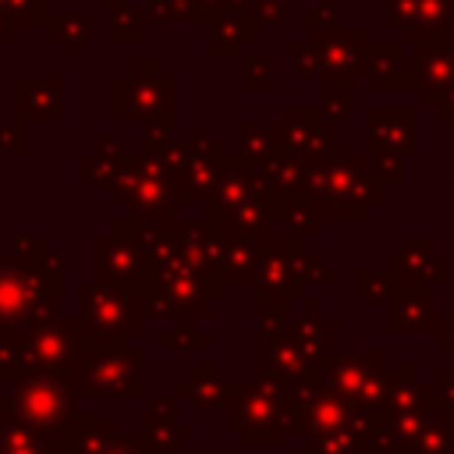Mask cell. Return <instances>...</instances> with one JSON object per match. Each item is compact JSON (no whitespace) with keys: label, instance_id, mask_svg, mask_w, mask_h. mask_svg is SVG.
Masks as SVG:
<instances>
[{"label":"cell","instance_id":"cell-1","mask_svg":"<svg viewBox=\"0 0 454 454\" xmlns=\"http://www.w3.org/2000/svg\"><path fill=\"white\" fill-rule=\"evenodd\" d=\"M60 298V262L7 252L0 259V333H25L46 323Z\"/></svg>","mask_w":454,"mask_h":454},{"label":"cell","instance_id":"cell-2","mask_svg":"<svg viewBox=\"0 0 454 454\" xmlns=\"http://www.w3.org/2000/svg\"><path fill=\"white\" fill-rule=\"evenodd\" d=\"M74 369L28 372L14 383V394L0 404V415L43 433H64L74 422Z\"/></svg>","mask_w":454,"mask_h":454},{"label":"cell","instance_id":"cell-3","mask_svg":"<svg viewBox=\"0 0 454 454\" xmlns=\"http://www.w3.org/2000/svg\"><path fill=\"white\" fill-rule=\"evenodd\" d=\"M142 355L124 344V337L92 333L85 344V358L78 365V387L96 397H138Z\"/></svg>","mask_w":454,"mask_h":454},{"label":"cell","instance_id":"cell-4","mask_svg":"<svg viewBox=\"0 0 454 454\" xmlns=\"http://www.w3.org/2000/svg\"><path fill=\"white\" fill-rule=\"evenodd\" d=\"M82 326L85 333H106V337H124V333H135L142 330V301L117 291V287H106V284H89L82 287Z\"/></svg>","mask_w":454,"mask_h":454},{"label":"cell","instance_id":"cell-5","mask_svg":"<svg viewBox=\"0 0 454 454\" xmlns=\"http://www.w3.org/2000/svg\"><path fill=\"white\" fill-rule=\"evenodd\" d=\"M181 390H184V394L192 390V404H195V408H213V404H216V397H220V390H223V383H220V372H216V365L195 369L192 383H184Z\"/></svg>","mask_w":454,"mask_h":454},{"label":"cell","instance_id":"cell-6","mask_svg":"<svg viewBox=\"0 0 454 454\" xmlns=\"http://www.w3.org/2000/svg\"><path fill=\"white\" fill-rule=\"evenodd\" d=\"M160 344H163V348H206V333H192V330L181 323L177 330H167V333L160 337Z\"/></svg>","mask_w":454,"mask_h":454}]
</instances>
